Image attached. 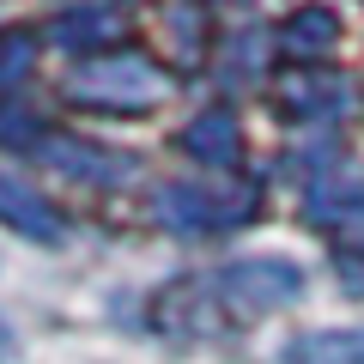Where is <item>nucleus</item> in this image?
Here are the masks:
<instances>
[{"label": "nucleus", "mask_w": 364, "mask_h": 364, "mask_svg": "<svg viewBox=\"0 0 364 364\" xmlns=\"http://www.w3.org/2000/svg\"><path fill=\"white\" fill-rule=\"evenodd\" d=\"M279 364H364V328H316L279 346Z\"/></svg>", "instance_id": "9d476101"}, {"label": "nucleus", "mask_w": 364, "mask_h": 364, "mask_svg": "<svg viewBox=\"0 0 364 364\" xmlns=\"http://www.w3.org/2000/svg\"><path fill=\"white\" fill-rule=\"evenodd\" d=\"M207 291L231 316H273V310H286V304L304 291V267L298 261H279V255H249V261L219 267L207 279Z\"/></svg>", "instance_id": "7ed1b4c3"}, {"label": "nucleus", "mask_w": 364, "mask_h": 364, "mask_svg": "<svg viewBox=\"0 0 364 364\" xmlns=\"http://www.w3.org/2000/svg\"><path fill=\"white\" fill-rule=\"evenodd\" d=\"M261 55H267V37H261V31H243V37H231V49H225V73L231 79H255L261 73Z\"/></svg>", "instance_id": "ddd939ff"}, {"label": "nucleus", "mask_w": 364, "mask_h": 364, "mask_svg": "<svg viewBox=\"0 0 364 364\" xmlns=\"http://www.w3.org/2000/svg\"><path fill=\"white\" fill-rule=\"evenodd\" d=\"M304 219L322 225V231L364 225V170L346 164V158H328V164L316 170V182L304 188Z\"/></svg>", "instance_id": "39448f33"}, {"label": "nucleus", "mask_w": 364, "mask_h": 364, "mask_svg": "<svg viewBox=\"0 0 364 364\" xmlns=\"http://www.w3.org/2000/svg\"><path fill=\"white\" fill-rule=\"evenodd\" d=\"M158 219L170 231L207 237L255 219V188L249 182H164L158 188Z\"/></svg>", "instance_id": "f03ea898"}, {"label": "nucleus", "mask_w": 364, "mask_h": 364, "mask_svg": "<svg viewBox=\"0 0 364 364\" xmlns=\"http://www.w3.org/2000/svg\"><path fill=\"white\" fill-rule=\"evenodd\" d=\"M346 104H352V85L334 67H298V73H286V85H279V116H291V122H328Z\"/></svg>", "instance_id": "0eeeda50"}, {"label": "nucleus", "mask_w": 364, "mask_h": 364, "mask_svg": "<svg viewBox=\"0 0 364 364\" xmlns=\"http://www.w3.org/2000/svg\"><path fill=\"white\" fill-rule=\"evenodd\" d=\"M37 158L49 170H61V176H73V182H91V188H122V182H134V170H140L134 152L79 140V134H49V140L37 146Z\"/></svg>", "instance_id": "20e7f679"}, {"label": "nucleus", "mask_w": 364, "mask_h": 364, "mask_svg": "<svg viewBox=\"0 0 364 364\" xmlns=\"http://www.w3.org/2000/svg\"><path fill=\"white\" fill-rule=\"evenodd\" d=\"M0 225L18 231L25 243H61L67 237V213L49 195H37L25 176H6V170H0Z\"/></svg>", "instance_id": "423d86ee"}, {"label": "nucleus", "mask_w": 364, "mask_h": 364, "mask_svg": "<svg viewBox=\"0 0 364 364\" xmlns=\"http://www.w3.org/2000/svg\"><path fill=\"white\" fill-rule=\"evenodd\" d=\"M49 140V128H43L37 116H31V109H0V146H25V152H37V146Z\"/></svg>", "instance_id": "4468645a"}, {"label": "nucleus", "mask_w": 364, "mask_h": 364, "mask_svg": "<svg viewBox=\"0 0 364 364\" xmlns=\"http://www.w3.org/2000/svg\"><path fill=\"white\" fill-rule=\"evenodd\" d=\"M122 25H128V13L116 0H91V6H73V13L55 18V43L73 55H104V43L122 37Z\"/></svg>", "instance_id": "1a4fd4ad"}, {"label": "nucleus", "mask_w": 364, "mask_h": 364, "mask_svg": "<svg viewBox=\"0 0 364 364\" xmlns=\"http://www.w3.org/2000/svg\"><path fill=\"white\" fill-rule=\"evenodd\" d=\"M6 358H13V328L0 322V364H6Z\"/></svg>", "instance_id": "dca6fc26"}, {"label": "nucleus", "mask_w": 364, "mask_h": 364, "mask_svg": "<svg viewBox=\"0 0 364 364\" xmlns=\"http://www.w3.org/2000/svg\"><path fill=\"white\" fill-rule=\"evenodd\" d=\"M37 67V37L31 31H0V85H18V79Z\"/></svg>", "instance_id": "f8f14e48"}, {"label": "nucleus", "mask_w": 364, "mask_h": 364, "mask_svg": "<svg viewBox=\"0 0 364 364\" xmlns=\"http://www.w3.org/2000/svg\"><path fill=\"white\" fill-rule=\"evenodd\" d=\"M279 43H286V55H298V61H316V55H328L340 43V18L328 13V6H298V13L286 18V31H279Z\"/></svg>", "instance_id": "9b49d317"}, {"label": "nucleus", "mask_w": 364, "mask_h": 364, "mask_svg": "<svg viewBox=\"0 0 364 364\" xmlns=\"http://www.w3.org/2000/svg\"><path fill=\"white\" fill-rule=\"evenodd\" d=\"M182 152L195 158V164H207V170H231L243 158V122H237V109H225V104L200 109L182 128Z\"/></svg>", "instance_id": "6e6552de"}, {"label": "nucleus", "mask_w": 364, "mask_h": 364, "mask_svg": "<svg viewBox=\"0 0 364 364\" xmlns=\"http://www.w3.org/2000/svg\"><path fill=\"white\" fill-rule=\"evenodd\" d=\"M61 97L79 109H97V116H146L152 104L170 97V73L134 49H104L61 73Z\"/></svg>", "instance_id": "f257e3e1"}, {"label": "nucleus", "mask_w": 364, "mask_h": 364, "mask_svg": "<svg viewBox=\"0 0 364 364\" xmlns=\"http://www.w3.org/2000/svg\"><path fill=\"white\" fill-rule=\"evenodd\" d=\"M334 267H340V279H346L352 291H364V249H340Z\"/></svg>", "instance_id": "2eb2a0df"}]
</instances>
